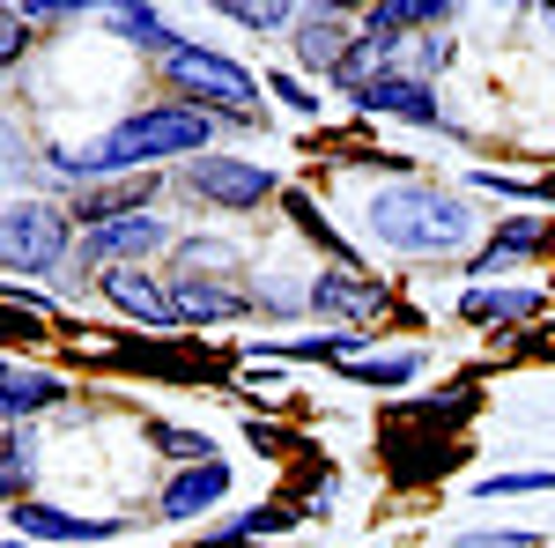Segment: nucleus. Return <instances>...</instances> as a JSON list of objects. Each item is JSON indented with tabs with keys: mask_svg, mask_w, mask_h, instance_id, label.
<instances>
[{
	"mask_svg": "<svg viewBox=\"0 0 555 548\" xmlns=\"http://www.w3.org/2000/svg\"><path fill=\"white\" fill-rule=\"evenodd\" d=\"M423 371H429V348H371V356L341 364V379L363 385V393H400V385H415Z\"/></svg>",
	"mask_w": 555,
	"mask_h": 548,
	"instance_id": "nucleus-18",
	"label": "nucleus"
},
{
	"mask_svg": "<svg viewBox=\"0 0 555 548\" xmlns=\"http://www.w3.org/2000/svg\"><path fill=\"white\" fill-rule=\"evenodd\" d=\"M259 82H267V97H282V112H297V119H326V97L304 82L297 67H267Z\"/></svg>",
	"mask_w": 555,
	"mask_h": 548,
	"instance_id": "nucleus-25",
	"label": "nucleus"
},
{
	"mask_svg": "<svg viewBox=\"0 0 555 548\" xmlns=\"http://www.w3.org/2000/svg\"><path fill=\"white\" fill-rule=\"evenodd\" d=\"M311 511L304 505H289V497H267V505H253V511H222V534H237V541H282V534H297Z\"/></svg>",
	"mask_w": 555,
	"mask_h": 548,
	"instance_id": "nucleus-21",
	"label": "nucleus"
},
{
	"mask_svg": "<svg viewBox=\"0 0 555 548\" xmlns=\"http://www.w3.org/2000/svg\"><path fill=\"white\" fill-rule=\"evenodd\" d=\"M8 534H23V541H38V548H82V541L133 534V519H89V511H60V505L23 497V505H8Z\"/></svg>",
	"mask_w": 555,
	"mask_h": 548,
	"instance_id": "nucleus-12",
	"label": "nucleus"
},
{
	"mask_svg": "<svg viewBox=\"0 0 555 548\" xmlns=\"http://www.w3.org/2000/svg\"><path fill=\"white\" fill-rule=\"evenodd\" d=\"M141 445H149L156 460H171V467L222 460V445H215L208 430H193V422H171V416H149V422H141Z\"/></svg>",
	"mask_w": 555,
	"mask_h": 548,
	"instance_id": "nucleus-19",
	"label": "nucleus"
},
{
	"mask_svg": "<svg viewBox=\"0 0 555 548\" xmlns=\"http://www.w3.org/2000/svg\"><path fill=\"white\" fill-rule=\"evenodd\" d=\"M555 245V215H489V238L467 259V282H512L526 259H541Z\"/></svg>",
	"mask_w": 555,
	"mask_h": 548,
	"instance_id": "nucleus-9",
	"label": "nucleus"
},
{
	"mask_svg": "<svg viewBox=\"0 0 555 548\" xmlns=\"http://www.w3.org/2000/svg\"><path fill=\"white\" fill-rule=\"evenodd\" d=\"M392 311V282L363 267H311V319L334 334H363L371 319Z\"/></svg>",
	"mask_w": 555,
	"mask_h": 548,
	"instance_id": "nucleus-6",
	"label": "nucleus"
},
{
	"mask_svg": "<svg viewBox=\"0 0 555 548\" xmlns=\"http://www.w3.org/2000/svg\"><path fill=\"white\" fill-rule=\"evenodd\" d=\"M75 267V215L67 201H44V193H15L0 201V282H52Z\"/></svg>",
	"mask_w": 555,
	"mask_h": 548,
	"instance_id": "nucleus-3",
	"label": "nucleus"
},
{
	"mask_svg": "<svg viewBox=\"0 0 555 548\" xmlns=\"http://www.w3.org/2000/svg\"><path fill=\"white\" fill-rule=\"evenodd\" d=\"M96 23H104V38L127 44V52H141V60H171L178 44V23L164 15V8H149V0H112V8H96Z\"/></svg>",
	"mask_w": 555,
	"mask_h": 548,
	"instance_id": "nucleus-16",
	"label": "nucleus"
},
{
	"mask_svg": "<svg viewBox=\"0 0 555 548\" xmlns=\"http://www.w3.org/2000/svg\"><path fill=\"white\" fill-rule=\"evenodd\" d=\"M230 489H237V467H230V460L171 467V482L156 489V519H164V526H201L208 511L230 505Z\"/></svg>",
	"mask_w": 555,
	"mask_h": 548,
	"instance_id": "nucleus-13",
	"label": "nucleus"
},
{
	"mask_svg": "<svg viewBox=\"0 0 555 548\" xmlns=\"http://www.w3.org/2000/svg\"><path fill=\"white\" fill-rule=\"evenodd\" d=\"M371 341L378 334H334V327H319V334H282V341H253V356L245 364H356V356H371Z\"/></svg>",
	"mask_w": 555,
	"mask_h": 548,
	"instance_id": "nucleus-17",
	"label": "nucleus"
},
{
	"mask_svg": "<svg viewBox=\"0 0 555 548\" xmlns=\"http://www.w3.org/2000/svg\"><path fill=\"white\" fill-rule=\"evenodd\" d=\"M38 164V149H30V133L15 127L8 112H0V178H15V170H30Z\"/></svg>",
	"mask_w": 555,
	"mask_h": 548,
	"instance_id": "nucleus-29",
	"label": "nucleus"
},
{
	"mask_svg": "<svg viewBox=\"0 0 555 548\" xmlns=\"http://www.w3.org/2000/svg\"><path fill=\"white\" fill-rule=\"evenodd\" d=\"M96 296L127 319V327H149V334H178V311H171V290H164V275H149V267H104V275H89Z\"/></svg>",
	"mask_w": 555,
	"mask_h": 548,
	"instance_id": "nucleus-14",
	"label": "nucleus"
},
{
	"mask_svg": "<svg viewBox=\"0 0 555 548\" xmlns=\"http://www.w3.org/2000/svg\"><path fill=\"white\" fill-rule=\"evenodd\" d=\"M178 230L171 215H119V222H96V230H75V267L82 275H104V267H141V259L171 253Z\"/></svg>",
	"mask_w": 555,
	"mask_h": 548,
	"instance_id": "nucleus-7",
	"label": "nucleus"
},
{
	"mask_svg": "<svg viewBox=\"0 0 555 548\" xmlns=\"http://www.w3.org/2000/svg\"><path fill=\"white\" fill-rule=\"evenodd\" d=\"M178 275H215V282H245V245L237 238H178Z\"/></svg>",
	"mask_w": 555,
	"mask_h": 548,
	"instance_id": "nucleus-20",
	"label": "nucleus"
},
{
	"mask_svg": "<svg viewBox=\"0 0 555 548\" xmlns=\"http://www.w3.org/2000/svg\"><path fill=\"white\" fill-rule=\"evenodd\" d=\"M178 186L215 215H259L267 201H282L289 193V178L274 164H259V156H193V164H178Z\"/></svg>",
	"mask_w": 555,
	"mask_h": 548,
	"instance_id": "nucleus-5",
	"label": "nucleus"
},
{
	"mask_svg": "<svg viewBox=\"0 0 555 548\" xmlns=\"http://www.w3.org/2000/svg\"><path fill=\"white\" fill-rule=\"evenodd\" d=\"M193 548H259V541H237V534H222V526H215V534H201Z\"/></svg>",
	"mask_w": 555,
	"mask_h": 548,
	"instance_id": "nucleus-31",
	"label": "nucleus"
},
{
	"mask_svg": "<svg viewBox=\"0 0 555 548\" xmlns=\"http://www.w3.org/2000/svg\"><path fill=\"white\" fill-rule=\"evenodd\" d=\"M156 82H164V97H171V104H193V112H208L222 133L267 127V82H259L245 60H230L222 44L185 38L171 60H156Z\"/></svg>",
	"mask_w": 555,
	"mask_h": 548,
	"instance_id": "nucleus-2",
	"label": "nucleus"
},
{
	"mask_svg": "<svg viewBox=\"0 0 555 548\" xmlns=\"http://www.w3.org/2000/svg\"><path fill=\"white\" fill-rule=\"evenodd\" d=\"M348 52H356V15L348 8H334V0H311V8H297V23H289V67H297L304 82L311 75H341Z\"/></svg>",
	"mask_w": 555,
	"mask_h": 548,
	"instance_id": "nucleus-8",
	"label": "nucleus"
},
{
	"mask_svg": "<svg viewBox=\"0 0 555 548\" xmlns=\"http://www.w3.org/2000/svg\"><path fill=\"white\" fill-rule=\"evenodd\" d=\"M348 104L363 112V119H400V127L415 133H444V141H467V127L452 119V104H444V89L423 82V75H408V67H385V75H363V82L341 89Z\"/></svg>",
	"mask_w": 555,
	"mask_h": 548,
	"instance_id": "nucleus-4",
	"label": "nucleus"
},
{
	"mask_svg": "<svg viewBox=\"0 0 555 548\" xmlns=\"http://www.w3.org/2000/svg\"><path fill=\"white\" fill-rule=\"evenodd\" d=\"M452 548H541V534L533 526H467Z\"/></svg>",
	"mask_w": 555,
	"mask_h": 548,
	"instance_id": "nucleus-28",
	"label": "nucleus"
},
{
	"mask_svg": "<svg viewBox=\"0 0 555 548\" xmlns=\"http://www.w3.org/2000/svg\"><path fill=\"white\" fill-rule=\"evenodd\" d=\"M541 311H548V290L541 282H460V296H452V319L460 327H481V334L533 327Z\"/></svg>",
	"mask_w": 555,
	"mask_h": 548,
	"instance_id": "nucleus-10",
	"label": "nucleus"
},
{
	"mask_svg": "<svg viewBox=\"0 0 555 548\" xmlns=\"http://www.w3.org/2000/svg\"><path fill=\"white\" fill-rule=\"evenodd\" d=\"M30 44L38 38H30V23H23V8H0V82L30 60Z\"/></svg>",
	"mask_w": 555,
	"mask_h": 548,
	"instance_id": "nucleus-27",
	"label": "nucleus"
},
{
	"mask_svg": "<svg viewBox=\"0 0 555 548\" xmlns=\"http://www.w3.org/2000/svg\"><path fill=\"white\" fill-rule=\"evenodd\" d=\"M38 482V437L30 430H0V505H23Z\"/></svg>",
	"mask_w": 555,
	"mask_h": 548,
	"instance_id": "nucleus-22",
	"label": "nucleus"
},
{
	"mask_svg": "<svg viewBox=\"0 0 555 548\" xmlns=\"http://www.w3.org/2000/svg\"><path fill=\"white\" fill-rule=\"evenodd\" d=\"M0 371H8V356H0Z\"/></svg>",
	"mask_w": 555,
	"mask_h": 548,
	"instance_id": "nucleus-33",
	"label": "nucleus"
},
{
	"mask_svg": "<svg viewBox=\"0 0 555 548\" xmlns=\"http://www.w3.org/2000/svg\"><path fill=\"white\" fill-rule=\"evenodd\" d=\"M548 489H555V467H512V474H481L474 482L481 505H496V497H548Z\"/></svg>",
	"mask_w": 555,
	"mask_h": 548,
	"instance_id": "nucleus-24",
	"label": "nucleus"
},
{
	"mask_svg": "<svg viewBox=\"0 0 555 548\" xmlns=\"http://www.w3.org/2000/svg\"><path fill=\"white\" fill-rule=\"evenodd\" d=\"M215 15H222V23H237V30H253V38H289V23H297V8H289V0H222Z\"/></svg>",
	"mask_w": 555,
	"mask_h": 548,
	"instance_id": "nucleus-23",
	"label": "nucleus"
},
{
	"mask_svg": "<svg viewBox=\"0 0 555 548\" xmlns=\"http://www.w3.org/2000/svg\"><path fill=\"white\" fill-rule=\"evenodd\" d=\"M164 290H171V311H178V334L185 327H237V319H259L253 311V282H215V275H164Z\"/></svg>",
	"mask_w": 555,
	"mask_h": 548,
	"instance_id": "nucleus-11",
	"label": "nucleus"
},
{
	"mask_svg": "<svg viewBox=\"0 0 555 548\" xmlns=\"http://www.w3.org/2000/svg\"><path fill=\"white\" fill-rule=\"evenodd\" d=\"M452 60H460V38H452V30H429V38L408 44V60H400V67H408V75H423V82H437Z\"/></svg>",
	"mask_w": 555,
	"mask_h": 548,
	"instance_id": "nucleus-26",
	"label": "nucleus"
},
{
	"mask_svg": "<svg viewBox=\"0 0 555 548\" xmlns=\"http://www.w3.org/2000/svg\"><path fill=\"white\" fill-rule=\"evenodd\" d=\"M363 238L392 259H452L474 238H489V215L474 193L437 186V178H385L363 193Z\"/></svg>",
	"mask_w": 555,
	"mask_h": 548,
	"instance_id": "nucleus-1",
	"label": "nucleus"
},
{
	"mask_svg": "<svg viewBox=\"0 0 555 548\" xmlns=\"http://www.w3.org/2000/svg\"><path fill=\"white\" fill-rule=\"evenodd\" d=\"M75 400V379L67 371H44V364H15L0 371V430H30L38 416H60Z\"/></svg>",
	"mask_w": 555,
	"mask_h": 548,
	"instance_id": "nucleus-15",
	"label": "nucleus"
},
{
	"mask_svg": "<svg viewBox=\"0 0 555 548\" xmlns=\"http://www.w3.org/2000/svg\"><path fill=\"white\" fill-rule=\"evenodd\" d=\"M82 15H89V8H60V0H38V8H23V23H30V30H75Z\"/></svg>",
	"mask_w": 555,
	"mask_h": 548,
	"instance_id": "nucleus-30",
	"label": "nucleus"
},
{
	"mask_svg": "<svg viewBox=\"0 0 555 548\" xmlns=\"http://www.w3.org/2000/svg\"><path fill=\"white\" fill-rule=\"evenodd\" d=\"M533 15H541V30H548V38H555V0H548V8H533Z\"/></svg>",
	"mask_w": 555,
	"mask_h": 548,
	"instance_id": "nucleus-32",
	"label": "nucleus"
}]
</instances>
